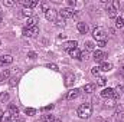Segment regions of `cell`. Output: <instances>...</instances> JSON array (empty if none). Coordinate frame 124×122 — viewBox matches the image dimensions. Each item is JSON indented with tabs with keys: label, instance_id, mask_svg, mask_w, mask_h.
<instances>
[{
	"label": "cell",
	"instance_id": "34",
	"mask_svg": "<svg viewBox=\"0 0 124 122\" xmlns=\"http://www.w3.org/2000/svg\"><path fill=\"white\" fill-rule=\"evenodd\" d=\"M39 4V1H36V0H32L31 1V7H35V6H38Z\"/></svg>",
	"mask_w": 124,
	"mask_h": 122
},
{
	"label": "cell",
	"instance_id": "27",
	"mask_svg": "<svg viewBox=\"0 0 124 122\" xmlns=\"http://www.w3.org/2000/svg\"><path fill=\"white\" fill-rule=\"evenodd\" d=\"M22 14H23V16H26V17H29V19H31V16H32V10H31V9H25V10H23V13H22Z\"/></svg>",
	"mask_w": 124,
	"mask_h": 122
},
{
	"label": "cell",
	"instance_id": "30",
	"mask_svg": "<svg viewBox=\"0 0 124 122\" xmlns=\"http://www.w3.org/2000/svg\"><path fill=\"white\" fill-rule=\"evenodd\" d=\"M0 101H1V102H4V101H9V95H7V93H3V95H0Z\"/></svg>",
	"mask_w": 124,
	"mask_h": 122
},
{
	"label": "cell",
	"instance_id": "11",
	"mask_svg": "<svg viewBox=\"0 0 124 122\" xmlns=\"http://www.w3.org/2000/svg\"><path fill=\"white\" fill-rule=\"evenodd\" d=\"M74 82H75V76H74V75H71V73H69V75H66V76H65V86H66V88L72 86V85H74Z\"/></svg>",
	"mask_w": 124,
	"mask_h": 122
},
{
	"label": "cell",
	"instance_id": "17",
	"mask_svg": "<svg viewBox=\"0 0 124 122\" xmlns=\"http://www.w3.org/2000/svg\"><path fill=\"white\" fill-rule=\"evenodd\" d=\"M94 86L93 83H87V85H84V88H82V91L85 92V93H93L94 92Z\"/></svg>",
	"mask_w": 124,
	"mask_h": 122
},
{
	"label": "cell",
	"instance_id": "19",
	"mask_svg": "<svg viewBox=\"0 0 124 122\" xmlns=\"http://www.w3.org/2000/svg\"><path fill=\"white\" fill-rule=\"evenodd\" d=\"M107 83V79L104 78V76H98L97 78V85H100V86H104Z\"/></svg>",
	"mask_w": 124,
	"mask_h": 122
},
{
	"label": "cell",
	"instance_id": "25",
	"mask_svg": "<svg viewBox=\"0 0 124 122\" xmlns=\"http://www.w3.org/2000/svg\"><path fill=\"white\" fill-rule=\"evenodd\" d=\"M55 23H56L58 26H63V25H65V19H63L62 16H59V17H58V19L55 20Z\"/></svg>",
	"mask_w": 124,
	"mask_h": 122
},
{
	"label": "cell",
	"instance_id": "14",
	"mask_svg": "<svg viewBox=\"0 0 124 122\" xmlns=\"http://www.w3.org/2000/svg\"><path fill=\"white\" fill-rule=\"evenodd\" d=\"M111 69H113V65L108 63V62H102L101 66H100V70H102V72H110Z\"/></svg>",
	"mask_w": 124,
	"mask_h": 122
},
{
	"label": "cell",
	"instance_id": "2",
	"mask_svg": "<svg viewBox=\"0 0 124 122\" xmlns=\"http://www.w3.org/2000/svg\"><path fill=\"white\" fill-rule=\"evenodd\" d=\"M118 9H120V1H111L107 4V13H108V17H116L117 19V14H118Z\"/></svg>",
	"mask_w": 124,
	"mask_h": 122
},
{
	"label": "cell",
	"instance_id": "1",
	"mask_svg": "<svg viewBox=\"0 0 124 122\" xmlns=\"http://www.w3.org/2000/svg\"><path fill=\"white\" fill-rule=\"evenodd\" d=\"M91 114H93V106H91V103H82V105L78 108V115H79V118H82V119L90 118Z\"/></svg>",
	"mask_w": 124,
	"mask_h": 122
},
{
	"label": "cell",
	"instance_id": "16",
	"mask_svg": "<svg viewBox=\"0 0 124 122\" xmlns=\"http://www.w3.org/2000/svg\"><path fill=\"white\" fill-rule=\"evenodd\" d=\"M69 55H71L72 58H75V59H79V61H81V55H82V53H81V52L78 50V47H77V49H74V50H69Z\"/></svg>",
	"mask_w": 124,
	"mask_h": 122
},
{
	"label": "cell",
	"instance_id": "38",
	"mask_svg": "<svg viewBox=\"0 0 124 122\" xmlns=\"http://www.w3.org/2000/svg\"><path fill=\"white\" fill-rule=\"evenodd\" d=\"M0 22H1V13H0Z\"/></svg>",
	"mask_w": 124,
	"mask_h": 122
},
{
	"label": "cell",
	"instance_id": "3",
	"mask_svg": "<svg viewBox=\"0 0 124 122\" xmlns=\"http://www.w3.org/2000/svg\"><path fill=\"white\" fill-rule=\"evenodd\" d=\"M93 36L100 42V40H105V36H107V33H105V30L102 29V27H95L93 30Z\"/></svg>",
	"mask_w": 124,
	"mask_h": 122
},
{
	"label": "cell",
	"instance_id": "32",
	"mask_svg": "<svg viewBox=\"0 0 124 122\" xmlns=\"http://www.w3.org/2000/svg\"><path fill=\"white\" fill-rule=\"evenodd\" d=\"M48 68H49V69H54V70H58V66H56V65H54V63H49V65H48Z\"/></svg>",
	"mask_w": 124,
	"mask_h": 122
},
{
	"label": "cell",
	"instance_id": "9",
	"mask_svg": "<svg viewBox=\"0 0 124 122\" xmlns=\"http://www.w3.org/2000/svg\"><path fill=\"white\" fill-rule=\"evenodd\" d=\"M77 46H78V42H77V40H69V42H66V43L63 45V49L69 52V50L77 49Z\"/></svg>",
	"mask_w": 124,
	"mask_h": 122
},
{
	"label": "cell",
	"instance_id": "22",
	"mask_svg": "<svg viewBox=\"0 0 124 122\" xmlns=\"http://www.w3.org/2000/svg\"><path fill=\"white\" fill-rule=\"evenodd\" d=\"M54 118H55L54 115H43L42 116V122H52Z\"/></svg>",
	"mask_w": 124,
	"mask_h": 122
},
{
	"label": "cell",
	"instance_id": "5",
	"mask_svg": "<svg viewBox=\"0 0 124 122\" xmlns=\"http://www.w3.org/2000/svg\"><path fill=\"white\" fill-rule=\"evenodd\" d=\"M45 17H46L49 22H55V20L58 19V12H56L55 9H48V10L45 12Z\"/></svg>",
	"mask_w": 124,
	"mask_h": 122
},
{
	"label": "cell",
	"instance_id": "6",
	"mask_svg": "<svg viewBox=\"0 0 124 122\" xmlns=\"http://www.w3.org/2000/svg\"><path fill=\"white\" fill-rule=\"evenodd\" d=\"M39 33V27L35 26V27H25L23 29V34L25 36H36Z\"/></svg>",
	"mask_w": 124,
	"mask_h": 122
},
{
	"label": "cell",
	"instance_id": "10",
	"mask_svg": "<svg viewBox=\"0 0 124 122\" xmlns=\"http://www.w3.org/2000/svg\"><path fill=\"white\" fill-rule=\"evenodd\" d=\"M113 95H114V89H111V88H105V89L101 91V96L105 98V99H111Z\"/></svg>",
	"mask_w": 124,
	"mask_h": 122
},
{
	"label": "cell",
	"instance_id": "13",
	"mask_svg": "<svg viewBox=\"0 0 124 122\" xmlns=\"http://www.w3.org/2000/svg\"><path fill=\"white\" fill-rule=\"evenodd\" d=\"M78 95H79V89H71V91H69L68 93H66V99L72 101V99L78 98Z\"/></svg>",
	"mask_w": 124,
	"mask_h": 122
},
{
	"label": "cell",
	"instance_id": "26",
	"mask_svg": "<svg viewBox=\"0 0 124 122\" xmlns=\"http://www.w3.org/2000/svg\"><path fill=\"white\" fill-rule=\"evenodd\" d=\"M9 76H10V70H9V69H6V70L3 72V75H1V81H4V79H7Z\"/></svg>",
	"mask_w": 124,
	"mask_h": 122
},
{
	"label": "cell",
	"instance_id": "39",
	"mask_svg": "<svg viewBox=\"0 0 124 122\" xmlns=\"http://www.w3.org/2000/svg\"><path fill=\"white\" fill-rule=\"evenodd\" d=\"M0 13H1V6H0Z\"/></svg>",
	"mask_w": 124,
	"mask_h": 122
},
{
	"label": "cell",
	"instance_id": "21",
	"mask_svg": "<svg viewBox=\"0 0 124 122\" xmlns=\"http://www.w3.org/2000/svg\"><path fill=\"white\" fill-rule=\"evenodd\" d=\"M116 116H117L118 119H124V109L123 108H120V109L116 112Z\"/></svg>",
	"mask_w": 124,
	"mask_h": 122
},
{
	"label": "cell",
	"instance_id": "40",
	"mask_svg": "<svg viewBox=\"0 0 124 122\" xmlns=\"http://www.w3.org/2000/svg\"><path fill=\"white\" fill-rule=\"evenodd\" d=\"M123 91H124V86H123Z\"/></svg>",
	"mask_w": 124,
	"mask_h": 122
},
{
	"label": "cell",
	"instance_id": "28",
	"mask_svg": "<svg viewBox=\"0 0 124 122\" xmlns=\"http://www.w3.org/2000/svg\"><path fill=\"white\" fill-rule=\"evenodd\" d=\"M91 73H93L94 76H98V73H100V66H95L91 69Z\"/></svg>",
	"mask_w": 124,
	"mask_h": 122
},
{
	"label": "cell",
	"instance_id": "37",
	"mask_svg": "<svg viewBox=\"0 0 124 122\" xmlns=\"http://www.w3.org/2000/svg\"><path fill=\"white\" fill-rule=\"evenodd\" d=\"M3 115H4V114H3V112H0V119H1V116H3Z\"/></svg>",
	"mask_w": 124,
	"mask_h": 122
},
{
	"label": "cell",
	"instance_id": "4",
	"mask_svg": "<svg viewBox=\"0 0 124 122\" xmlns=\"http://www.w3.org/2000/svg\"><path fill=\"white\" fill-rule=\"evenodd\" d=\"M59 16H62L63 19L74 17V16H75V10H74V9H71V7H63L61 12H59Z\"/></svg>",
	"mask_w": 124,
	"mask_h": 122
},
{
	"label": "cell",
	"instance_id": "29",
	"mask_svg": "<svg viewBox=\"0 0 124 122\" xmlns=\"http://www.w3.org/2000/svg\"><path fill=\"white\" fill-rule=\"evenodd\" d=\"M19 3L23 4V6H26V7H31V1H29V0H20Z\"/></svg>",
	"mask_w": 124,
	"mask_h": 122
},
{
	"label": "cell",
	"instance_id": "36",
	"mask_svg": "<svg viewBox=\"0 0 124 122\" xmlns=\"http://www.w3.org/2000/svg\"><path fill=\"white\" fill-rule=\"evenodd\" d=\"M52 122H62V121H61V119H59V118H56V116H55V118L52 119Z\"/></svg>",
	"mask_w": 124,
	"mask_h": 122
},
{
	"label": "cell",
	"instance_id": "15",
	"mask_svg": "<svg viewBox=\"0 0 124 122\" xmlns=\"http://www.w3.org/2000/svg\"><path fill=\"white\" fill-rule=\"evenodd\" d=\"M77 27H78V32H79V33H82V34H85V33L88 32V26H87V23L79 22V23L77 25Z\"/></svg>",
	"mask_w": 124,
	"mask_h": 122
},
{
	"label": "cell",
	"instance_id": "24",
	"mask_svg": "<svg viewBox=\"0 0 124 122\" xmlns=\"http://www.w3.org/2000/svg\"><path fill=\"white\" fill-rule=\"evenodd\" d=\"M25 114H26V115H29V116H32V115H35V114H36V111H35L33 108H26V109H25Z\"/></svg>",
	"mask_w": 124,
	"mask_h": 122
},
{
	"label": "cell",
	"instance_id": "7",
	"mask_svg": "<svg viewBox=\"0 0 124 122\" xmlns=\"http://www.w3.org/2000/svg\"><path fill=\"white\" fill-rule=\"evenodd\" d=\"M107 58V53L102 50H95L94 52V61L95 62H104V59Z\"/></svg>",
	"mask_w": 124,
	"mask_h": 122
},
{
	"label": "cell",
	"instance_id": "20",
	"mask_svg": "<svg viewBox=\"0 0 124 122\" xmlns=\"http://www.w3.org/2000/svg\"><path fill=\"white\" fill-rule=\"evenodd\" d=\"M116 106V102L113 99H107L105 101V108H114Z\"/></svg>",
	"mask_w": 124,
	"mask_h": 122
},
{
	"label": "cell",
	"instance_id": "31",
	"mask_svg": "<svg viewBox=\"0 0 124 122\" xmlns=\"http://www.w3.org/2000/svg\"><path fill=\"white\" fill-rule=\"evenodd\" d=\"M13 4H15V1H12V0H6V1H4V6H9V7L13 6Z\"/></svg>",
	"mask_w": 124,
	"mask_h": 122
},
{
	"label": "cell",
	"instance_id": "18",
	"mask_svg": "<svg viewBox=\"0 0 124 122\" xmlns=\"http://www.w3.org/2000/svg\"><path fill=\"white\" fill-rule=\"evenodd\" d=\"M36 23H38V19L36 17H31V19H28V26L26 27H35Z\"/></svg>",
	"mask_w": 124,
	"mask_h": 122
},
{
	"label": "cell",
	"instance_id": "35",
	"mask_svg": "<svg viewBox=\"0 0 124 122\" xmlns=\"http://www.w3.org/2000/svg\"><path fill=\"white\" fill-rule=\"evenodd\" d=\"M105 43H107L105 40H100V42H98V46H101V47H102V46H105Z\"/></svg>",
	"mask_w": 124,
	"mask_h": 122
},
{
	"label": "cell",
	"instance_id": "33",
	"mask_svg": "<svg viewBox=\"0 0 124 122\" xmlns=\"http://www.w3.org/2000/svg\"><path fill=\"white\" fill-rule=\"evenodd\" d=\"M28 56H29L31 59H35V58H36V53H35V52H29V53H28Z\"/></svg>",
	"mask_w": 124,
	"mask_h": 122
},
{
	"label": "cell",
	"instance_id": "8",
	"mask_svg": "<svg viewBox=\"0 0 124 122\" xmlns=\"http://www.w3.org/2000/svg\"><path fill=\"white\" fill-rule=\"evenodd\" d=\"M13 63V56L10 55H4V56H0V66H4V65H10Z\"/></svg>",
	"mask_w": 124,
	"mask_h": 122
},
{
	"label": "cell",
	"instance_id": "23",
	"mask_svg": "<svg viewBox=\"0 0 124 122\" xmlns=\"http://www.w3.org/2000/svg\"><path fill=\"white\" fill-rule=\"evenodd\" d=\"M94 47H95V45L93 42H85V49L87 50H94Z\"/></svg>",
	"mask_w": 124,
	"mask_h": 122
},
{
	"label": "cell",
	"instance_id": "12",
	"mask_svg": "<svg viewBox=\"0 0 124 122\" xmlns=\"http://www.w3.org/2000/svg\"><path fill=\"white\" fill-rule=\"evenodd\" d=\"M7 112H9L13 118H16V116H17V114H19V108H17L16 105L10 103V105H9V111H7Z\"/></svg>",
	"mask_w": 124,
	"mask_h": 122
}]
</instances>
